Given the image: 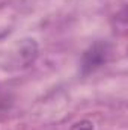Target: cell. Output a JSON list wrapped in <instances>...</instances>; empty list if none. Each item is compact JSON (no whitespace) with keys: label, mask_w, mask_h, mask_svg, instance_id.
Listing matches in <instances>:
<instances>
[{"label":"cell","mask_w":128,"mask_h":130,"mask_svg":"<svg viewBox=\"0 0 128 130\" xmlns=\"http://www.w3.org/2000/svg\"><path fill=\"white\" fill-rule=\"evenodd\" d=\"M112 58V45L107 41H95L89 45L81 56L80 73L81 76H89L107 64Z\"/></svg>","instance_id":"1"},{"label":"cell","mask_w":128,"mask_h":130,"mask_svg":"<svg viewBox=\"0 0 128 130\" xmlns=\"http://www.w3.org/2000/svg\"><path fill=\"white\" fill-rule=\"evenodd\" d=\"M69 130H94V123L89 120H80L77 123H74Z\"/></svg>","instance_id":"2"},{"label":"cell","mask_w":128,"mask_h":130,"mask_svg":"<svg viewBox=\"0 0 128 130\" xmlns=\"http://www.w3.org/2000/svg\"><path fill=\"white\" fill-rule=\"evenodd\" d=\"M6 107H8V104H6V100L5 98H0V115L6 110Z\"/></svg>","instance_id":"3"}]
</instances>
